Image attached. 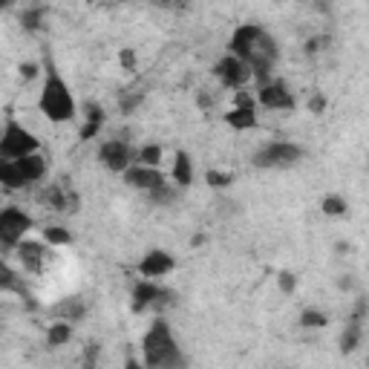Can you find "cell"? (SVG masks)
Returning <instances> with one entry per match:
<instances>
[{
	"instance_id": "6da1fadb",
	"label": "cell",
	"mask_w": 369,
	"mask_h": 369,
	"mask_svg": "<svg viewBox=\"0 0 369 369\" xmlns=\"http://www.w3.org/2000/svg\"><path fill=\"white\" fill-rule=\"evenodd\" d=\"M228 52H234L237 58H242L248 67H251V75L260 84H266L272 78V70H274V61L280 58V46L277 41L257 23H240L234 32H231V41H228Z\"/></svg>"
},
{
	"instance_id": "7a4b0ae2",
	"label": "cell",
	"mask_w": 369,
	"mask_h": 369,
	"mask_svg": "<svg viewBox=\"0 0 369 369\" xmlns=\"http://www.w3.org/2000/svg\"><path fill=\"white\" fill-rule=\"evenodd\" d=\"M38 110L52 122V124H67L78 116V104L75 95L70 90V84L64 81V75L55 70V64L46 61V78L38 95Z\"/></svg>"
},
{
	"instance_id": "3957f363",
	"label": "cell",
	"mask_w": 369,
	"mask_h": 369,
	"mask_svg": "<svg viewBox=\"0 0 369 369\" xmlns=\"http://www.w3.org/2000/svg\"><path fill=\"white\" fill-rule=\"evenodd\" d=\"M141 355H144V366L150 369H171V366H185V355L173 338L171 323L162 318H156L150 323V329L141 338Z\"/></svg>"
},
{
	"instance_id": "277c9868",
	"label": "cell",
	"mask_w": 369,
	"mask_h": 369,
	"mask_svg": "<svg viewBox=\"0 0 369 369\" xmlns=\"http://www.w3.org/2000/svg\"><path fill=\"white\" fill-rule=\"evenodd\" d=\"M38 150H41V139L21 122L6 119L4 136H0V159H21V156H29Z\"/></svg>"
},
{
	"instance_id": "5b68a950",
	"label": "cell",
	"mask_w": 369,
	"mask_h": 369,
	"mask_svg": "<svg viewBox=\"0 0 369 369\" xmlns=\"http://www.w3.org/2000/svg\"><path fill=\"white\" fill-rule=\"evenodd\" d=\"M306 156V150L294 141H269L262 144L254 156H251V165L262 168V171H274V168H292L297 165Z\"/></svg>"
},
{
	"instance_id": "8992f818",
	"label": "cell",
	"mask_w": 369,
	"mask_h": 369,
	"mask_svg": "<svg viewBox=\"0 0 369 369\" xmlns=\"http://www.w3.org/2000/svg\"><path fill=\"white\" fill-rule=\"evenodd\" d=\"M35 228V220L26 214L21 205H6L0 210V242L9 251H15V245Z\"/></svg>"
},
{
	"instance_id": "52a82bcc",
	"label": "cell",
	"mask_w": 369,
	"mask_h": 369,
	"mask_svg": "<svg viewBox=\"0 0 369 369\" xmlns=\"http://www.w3.org/2000/svg\"><path fill=\"white\" fill-rule=\"evenodd\" d=\"M98 162L104 165V171H110V173H124L136 162V150L130 147V141L113 136V139H107L98 147Z\"/></svg>"
},
{
	"instance_id": "ba28073f",
	"label": "cell",
	"mask_w": 369,
	"mask_h": 369,
	"mask_svg": "<svg viewBox=\"0 0 369 369\" xmlns=\"http://www.w3.org/2000/svg\"><path fill=\"white\" fill-rule=\"evenodd\" d=\"M214 75H217V81L225 87V90H242L254 75H251V67L242 61V58H237L234 52H228V55H223L217 64H214Z\"/></svg>"
},
{
	"instance_id": "9c48e42d",
	"label": "cell",
	"mask_w": 369,
	"mask_h": 369,
	"mask_svg": "<svg viewBox=\"0 0 369 369\" xmlns=\"http://www.w3.org/2000/svg\"><path fill=\"white\" fill-rule=\"evenodd\" d=\"M38 199H41V205H46L49 210H58V214H78L81 210V196L73 188H67L64 182L43 185Z\"/></svg>"
},
{
	"instance_id": "30bf717a",
	"label": "cell",
	"mask_w": 369,
	"mask_h": 369,
	"mask_svg": "<svg viewBox=\"0 0 369 369\" xmlns=\"http://www.w3.org/2000/svg\"><path fill=\"white\" fill-rule=\"evenodd\" d=\"M257 101L266 110H294V92L283 78H269L257 87Z\"/></svg>"
},
{
	"instance_id": "8fae6325",
	"label": "cell",
	"mask_w": 369,
	"mask_h": 369,
	"mask_svg": "<svg viewBox=\"0 0 369 369\" xmlns=\"http://www.w3.org/2000/svg\"><path fill=\"white\" fill-rule=\"evenodd\" d=\"M49 242L46 240H21L18 245H15V257H18V262H21V269L23 272H32V274H41L43 272V262H46V257H49Z\"/></svg>"
},
{
	"instance_id": "7c38bea8",
	"label": "cell",
	"mask_w": 369,
	"mask_h": 369,
	"mask_svg": "<svg viewBox=\"0 0 369 369\" xmlns=\"http://www.w3.org/2000/svg\"><path fill=\"white\" fill-rule=\"evenodd\" d=\"M176 269V257L165 248H150L141 260H139V274L147 280H162Z\"/></svg>"
},
{
	"instance_id": "4fadbf2b",
	"label": "cell",
	"mask_w": 369,
	"mask_h": 369,
	"mask_svg": "<svg viewBox=\"0 0 369 369\" xmlns=\"http://www.w3.org/2000/svg\"><path fill=\"white\" fill-rule=\"evenodd\" d=\"M122 176H124V185H127V188L144 191V193H150L153 188H159L162 182H168L159 168H147V165H139V162H133Z\"/></svg>"
},
{
	"instance_id": "5bb4252c",
	"label": "cell",
	"mask_w": 369,
	"mask_h": 369,
	"mask_svg": "<svg viewBox=\"0 0 369 369\" xmlns=\"http://www.w3.org/2000/svg\"><path fill=\"white\" fill-rule=\"evenodd\" d=\"M159 294H162V283H159V280H147V277H141V280L133 286V294H130V309H133L136 314H141V311H147V309H153V306H156Z\"/></svg>"
},
{
	"instance_id": "9a60e30c",
	"label": "cell",
	"mask_w": 369,
	"mask_h": 369,
	"mask_svg": "<svg viewBox=\"0 0 369 369\" xmlns=\"http://www.w3.org/2000/svg\"><path fill=\"white\" fill-rule=\"evenodd\" d=\"M15 165L21 168L23 179L29 185H38L46 179V171H49V162H46V156L38 150V153H29V156H21V159H15Z\"/></svg>"
},
{
	"instance_id": "2e32d148",
	"label": "cell",
	"mask_w": 369,
	"mask_h": 369,
	"mask_svg": "<svg viewBox=\"0 0 369 369\" xmlns=\"http://www.w3.org/2000/svg\"><path fill=\"white\" fill-rule=\"evenodd\" d=\"M223 122L237 133L254 130L257 127V107H240V104H231V110L223 116Z\"/></svg>"
},
{
	"instance_id": "e0dca14e",
	"label": "cell",
	"mask_w": 369,
	"mask_h": 369,
	"mask_svg": "<svg viewBox=\"0 0 369 369\" xmlns=\"http://www.w3.org/2000/svg\"><path fill=\"white\" fill-rule=\"evenodd\" d=\"M52 318L55 321H70V323H78L87 318V306L81 297H64L58 306H52Z\"/></svg>"
},
{
	"instance_id": "ac0fdd59",
	"label": "cell",
	"mask_w": 369,
	"mask_h": 369,
	"mask_svg": "<svg viewBox=\"0 0 369 369\" xmlns=\"http://www.w3.org/2000/svg\"><path fill=\"white\" fill-rule=\"evenodd\" d=\"M171 179H173L182 191L193 185V159H191L188 150H176V156H173V168H171Z\"/></svg>"
},
{
	"instance_id": "d6986e66",
	"label": "cell",
	"mask_w": 369,
	"mask_h": 369,
	"mask_svg": "<svg viewBox=\"0 0 369 369\" xmlns=\"http://www.w3.org/2000/svg\"><path fill=\"white\" fill-rule=\"evenodd\" d=\"M0 185H4V191H9V193L29 188V182L23 179V173L15 165V159H4V162H0Z\"/></svg>"
},
{
	"instance_id": "ffe728a7",
	"label": "cell",
	"mask_w": 369,
	"mask_h": 369,
	"mask_svg": "<svg viewBox=\"0 0 369 369\" xmlns=\"http://www.w3.org/2000/svg\"><path fill=\"white\" fill-rule=\"evenodd\" d=\"M73 323L70 321H55V323H49L46 326V346L49 349H61L73 341Z\"/></svg>"
},
{
	"instance_id": "44dd1931",
	"label": "cell",
	"mask_w": 369,
	"mask_h": 369,
	"mask_svg": "<svg viewBox=\"0 0 369 369\" xmlns=\"http://www.w3.org/2000/svg\"><path fill=\"white\" fill-rule=\"evenodd\" d=\"M165 159V147L159 141H147L141 147H136V162L139 165H147V168H159Z\"/></svg>"
},
{
	"instance_id": "7402d4cb",
	"label": "cell",
	"mask_w": 369,
	"mask_h": 369,
	"mask_svg": "<svg viewBox=\"0 0 369 369\" xmlns=\"http://www.w3.org/2000/svg\"><path fill=\"white\" fill-rule=\"evenodd\" d=\"M360 338H363V323H358V321H352L349 318V323L343 326V332H341V352L343 355H352L358 346H360Z\"/></svg>"
},
{
	"instance_id": "603a6c76",
	"label": "cell",
	"mask_w": 369,
	"mask_h": 369,
	"mask_svg": "<svg viewBox=\"0 0 369 369\" xmlns=\"http://www.w3.org/2000/svg\"><path fill=\"white\" fill-rule=\"evenodd\" d=\"M41 240H46L52 248H64V245H73V231L64 225H43Z\"/></svg>"
},
{
	"instance_id": "cb8c5ba5",
	"label": "cell",
	"mask_w": 369,
	"mask_h": 369,
	"mask_svg": "<svg viewBox=\"0 0 369 369\" xmlns=\"http://www.w3.org/2000/svg\"><path fill=\"white\" fill-rule=\"evenodd\" d=\"M179 191H182V188H179L176 182H173V185H171V182H162L159 188H153L147 196H150V202H153V205H162V208H168V205H173V202L179 199Z\"/></svg>"
},
{
	"instance_id": "d4e9b609",
	"label": "cell",
	"mask_w": 369,
	"mask_h": 369,
	"mask_svg": "<svg viewBox=\"0 0 369 369\" xmlns=\"http://www.w3.org/2000/svg\"><path fill=\"white\" fill-rule=\"evenodd\" d=\"M43 21H46V9L38 4V6H26L21 12V26L26 32H41L43 29Z\"/></svg>"
},
{
	"instance_id": "484cf974",
	"label": "cell",
	"mask_w": 369,
	"mask_h": 369,
	"mask_svg": "<svg viewBox=\"0 0 369 369\" xmlns=\"http://www.w3.org/2000/svg\"><path fill=\"white\" fill-rule=\"evenodd\" d=\"M300 326L303 329H326L329 326V314L323 309H303L300 311Z\"/></svg>"
},
{
	"instance_id": "4316f807",
	"label": "cell",
	"mask_w": 369,
	"mask_h": 369,
	"mask_svg": "<svg viewBox=\"0 0 369 369\" xmlns=\"http://www.w3.org/2000/svg\"><path fill=\"white\" fill-rule=\"evenodd\" d=\"M321 210H323L326 217H346L349 214V202L341 193H326L321 199Z\"/></svg>"
},
{
	"instance_id": "83f0119b",
	"label": "cell",
	"mask_w": 369,
	"mask_h": 369,
	"mask_svg": "<svg viewBox=\"0 0 369 369\" xmlns=\"http://www.w3.org/2000/svg\"><path fill=\"white\" fill-rule=\"evenodd\" d=\"M205 182H208V188H214V191H228L234 185V173L210 168V171H205Z\"/></svg>"
},
{
	"instance_id": "f1b7e54d",
	"label": "cell",
	"mask_w": 369,
	"mask_h": 369,
	"mask_svg": "<svg viewBox=\"0 0 369 369\" xmlns=\"http://www.w3.org/2000/svg\"><path fill=\"white\" fill-rule=\"evenodd\" d=\"M277 289H280L286 297H292V294L300 289V277H297L294 272H280V274H277Z\"/></svg>"
},
{
	"instance_id": "f546056e",
	"label": "cell",
	"mask_w": 369,
	"mask_h": 369,
	"mask_svg": "<svg viewBox=\"0 0 369 369\" xmlns=\"http://www.w3.org/2000/svg\"><path fill=\"white\" fill-rule=\"evenodd\" d=\"M116 61H119L122 70H127V73H133V70L139 67V55H136V49H133V46H122V49H119V55H116Z\"/></svg>"
},
{
	"instance_id": "4dcf8cb0",
	"label": "cell",
	"mask_w": 369,
	"mask_h": 369,
	"mask_svg": "<svg viewBox=\"0 0 369 369\" xmlns=\"http://www.w3.org/2000/svg\"><path fill=\"white\" fill-rule=\"evenodd\" d=\"M326 107H329V101H326V95H323V92H311V95H309V101H306V110H309L311 116H323V113H326Z\"/></svg>"
},
{
	"instance_id": "1f68e13d",
	"label": "cell",
	"mask_w": 369,
	"mask_h": 369,
	"mask_svg": "<svg viewBox=\"0 0 369 369\" xmlns=\"http://www.w3.org/2000/svg\"><path fill=\"white\" fill-rule=\"evenodd\" d=\"M329 43H332V38H329V35H314V38H309V41H306V55H309V58L321 55V52H323Z\"/></svg>"
},
{
	"instance_id": "d6a6232c",
	"label": "cell",
	"mask_w": 369,
	"mask_h": 369,
	"mask_svg": "<svg viewBox=\"0 0 369 369\" xmlns=\"http://www.w3.org/2000/svg\"><path fill=\"white\" fill-rule=\"evenodd\" d=\"M104 119H107V113H104V107L98 101H84V122L104 124Z\"/></svg>"
},
{
	"instance_id": "836d02e7",
	"label": "cell",
	"mask_w": 369,
	"mask_h": 369,
	"mask_svg": "<svg viewBox=\"0 0 369 369\" xmlns=\"http://www.w3.org/2000/svg\"><path fill=\"white\" fill-rule=\"evenodd\" d=\"M144 101V95L141 92H127V95H122V101H119V107H122V113L124 116H130L133 110H139V104Z\"/></svg>"
},
{
	"instance_id": "e575fe53",
	"label": "cell",
	"mask_w": 369,
	"mask_h": 369,
	"mask_svg": "<svg viewBox=\"0 0 369 369\" xmlns=\"http://www.w3.org/2000/svg\"><path fill=\"white\" fill-rule=\"evenodd\" d=\"M349 318L358 321V323H363V321L369 318V300H366V297H358V303H355V309H352Z\"/></svg>"
},
{
	"instance_id": "d590c367",
	"label": "cell",
	"mask_w": 369,
	"mask_h": 369,
	"mask_svg": "<svg viewBox=\"0 0 369 369\" xmlns=\"http://www.w3.org/2000/svg\"><path fill=\"white\" fill-rule=\"evenodd\" d=\"M18 73H21V78H23V81H35V78H38V73H41V67H38V64H32V61H23V64L18 67Z\"/></svg>"
},
{
	"instance_id": "8d00e7d4",
	"label": "cell",
	"mask_w": 369,
	"mask_h": 369,
	"mask_svg": "<svg viewBox=\"0 0 369 369\" xmlns=\"http://www.w3.org/2000/svg\"><path fill=\"white\" fill-rule=\"evenodd\" d=\"M98 130H101V124H95V122H84V127H81V141H90V139H95L98 136Z\"/></svg>"
},
{
	"instance_id": "74e56055",
	"label": "cell",
	"mask_w": 369,
	"mask_h": 369,
	"mask_svg": "<svg viewBox=\"0 0 369 369\" xmlns=\"http://www.w3.org/2000/svg\"><path fill=\"white\" fill-rule=\"evenodd\" d=\"M196 104H199V110H210V107H214V95H208L205 90H199L196 92Z\"/></svg>"
},
{
	"instance_id": "f35d334b",
	"label": "cell",
	"mask_w": 369,
	"mask_h": 369,
	"mask_svg": "<svg viewBox=\"0 0 369 369\" xmlns=\"http://www.w3.org/2000/svg\"><path fill=\"white\" fill-rule=\"evenodd\" d=\"M98 352H101V346L90 341V343H87V349H84V360H87V363H95V360H98Z\"/></svg>"
},
{
	"instance_id": "ab89813d",
	"label": "cell",
	"mask_w": 369,
	"mask_h": 369,
	"mask_svg": "<svg viewBox=\"0 0 369 369\" xmlns=\"http://www.w3.org/2000/svg\"><path fill=\"white\" fill-rule=\"evenodd\" d=\"M338 289L341 292H355V277L352 274H341L338 277Z\"/></svg>"
},
{
	"instance_id": "60d3db41",
	"label": "cell",
	"mask_w": 369,
	"mask_h": 369,
	"mask_svg": "<svg viewBox=\"0 0 369 369\" xmlns=\"http://www.w3.org/2000/svg\"><path fill=\"white\" fill-rule=\"evenodd\" d=\"M156 6H165V9H182L188 6V0H153Z\"/></svg>"
},
{
	"instance_id": "b9f144b4",
	"label": "cell",
	"mask_w": 369,
	"mask_h": 369,
	"mask_svg": "<svg viewBox=\"0 0 369 369\" xmlns=\"http://www.w3.org/2000/svg\"><path fill=\"white\" fill-rule=\"evenodd\" d=\"M349 251H352V242H346V240H338V242H335V254H338V257H346Z\"/></svg>"
},
{
	"instance_id": "7bdbcfd3",
	"label": "cell",
	"mask_w": 369,
	"mask_h": 369,
	"mask_svg": "<svg viewBox=\"0 0 369 369\" xmlns=\"http://www.w3.org/2000/svg\"><path fill=\"white\" fill-rule=\"evenodd\" d=\"M205 242H208V237H205V234H193V240H191V245H196V248H199V245H205Z\"/></svg>"
},
{
	"instance_id": "ee69618b",
	"label": "cell",
	"mask_w": 369,
	"mask_h": 369,
	"mask_svg": "<svg viewBox=\"0 0 369 369\" xmlns=\"http://www.w3.org/2000/svg\"><path fill=\"white\" fill-rule=\"evenodd\" d=\"M107 4H119V0H107Z\"/></svg>"
},
{
	"instance_id": "f6af8a7d",
	"label": "cell",
	"mask_w": 369,
	"mask_h": 369,
	"mask_svg": "<svg viewBox=\"0 0 369 369\" xmlns=\"http://www.w3.org/2000/svg\"><path fill=\"white\" fill-rule=\"evenodd\" d=\"M366 363H369V358H366Z\"/></svg>"
}]
</instances>
